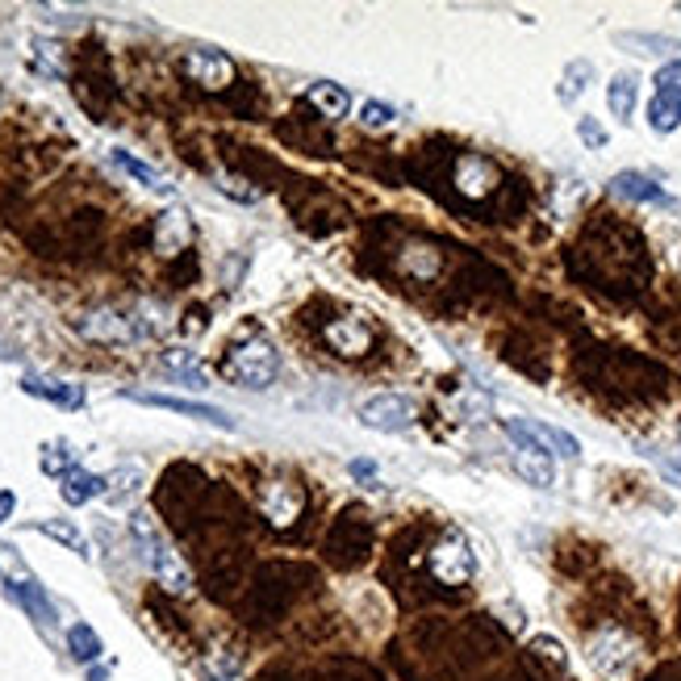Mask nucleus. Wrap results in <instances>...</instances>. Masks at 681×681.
Listing matches in <instances>:
<instances>
[{
  "mask_svg": "<svg viewBox=\"0 0 681 681\" xmlns=\"http://www.w3.org/2000/svg\"><path fill=\"white\" fill-rule=\"evenodd\" d=\"M130 536L134 543L142 548V561L146 568L155 573V582L167 589V594H188L192 589V573H188V564L180 561V552L167 543V536L155 527V518L139 510V515L130 518Z\"/></svg>",
  "mask_w": 681,
  "mask_h": 681,
  "instance_id": "obj_1",
  "label": "nucleus"
},
{
  "mask_svg": "<svg viewBox=\"0 0 681 681\" xmlns=\"http://www.w3.org/2000/svg\"><path fill=\"white\" fill-rule=\"evenodd\" d=\"M277 373H281V355H277V348L268 339L238 343L235 352L226 355V364H222V376L243 385V389H268L277 380Z\"/></svg>",
  "mask_w": 681,
  "mask_h": 681,
  "instance_id": "obj_2",
  "label": "nucleus"
},
{
  "mask_svg": "<svg viewBox=\"0 0 681 681\" xmlns=\"http://www.w3.org/2000/svg\"><path fill=\"white\" fill-rule=\"evenodd\" d=\"M426 568H431V577L439 586H469L472 573H477V552H472V543L460 531H447L444 540L431 548Z\"/></svg>",
  "mask_w": 681,
  "mask_h": 681,
  "instance_id": "obj_3",
  "label": "nucleus"
},
{
  "mask_svg": "<svg viewBox=\"0 0 681 681\" xmlns=\"http://www.w3.org/2000/svg\"><path fill=\"white\" fill-rule=\"evenodd\" d=\"M419 419L414 401L406 394H373V398L360 406V423L368 431H380V435H398V431H410Z\"/></svg>",
  "mask_w": 681,
  "mask_h": 681,
  "instance_id": "obj_4",
  "label": "nucleus"
},
{
  "mask_svg": "<svg viewBox=\"0 0 681 681\" xmlns=\"http://www.w3.org/2000/svg\"><path fill=\"white\" fill-rule=\"evenodd\" d=\"M126 398L139 401V406H155V410H172V414H185V419H197V423L222 426V431H235V419L226 410H218L210 401H192V398H172V394H146V389H126Z\"/></svg>",
  "mask_w": 681,
  "mask_h": 681,
  "instance_id": "obj_5",
  "label": "nucleus"
},
{
  "mask_svg": "<svg viewBox=\"0 0 681 681\" xmlns=\"http://www.w3.org/2000/svg\"><path fill=\"white\" fill-rule=\"evenodd\" d=\"M75 330L84 334V339H96V343H134L146 334V327H139L130 314H121V309H93V314H84V318H75Z\"/></svg>",
  "mask_w": 681,
  "mask_h": 681,
  "instance_id": "obj_6",
  "label": "nucleus"
},
{
  "mask_svg": "<svg viewBox=\"0 0 681 681\" xmlns=\"http://www.w3.org/2000/svg\"><path fill=\"white\" fill-rule=\"evenodd\" d=\"M259 510L263 518L272 523V527H293L302 510H306V490L302 485H293V481H268L263 485V494H259Z\"/></svg>",
  "mask_w": 681,
  "mask_h": 681,
  "instance_id": "obj_7",
  "label": "nucleus"
},
{
  "mask_svg": "<svg viewBox=\"0 0 681 681\" xmlns=\"http://www.w3.org/2000/svg\"><path fill=\"white\" fill-rule=\"evenodd\" d=\"M506 435H523L536 447H543L548 456H564V460H577L582 456V444L552 423H540V419H506Z\"/></svg>",
  "mask_w": 681,
  "mask_h": 681,
  "instance_id": "obj_8",
  "label": "nucleus"
},
{
  "mask_svg": "<svg viewBox=\"0 0 681 681\" xmlns=\"http://www.w3.org/2000/svg\"><path fill=\"white\" fill-rule=\"evenodd\" d=\"M589 660L598 673H623L627 665L635 660V639L619 627H602V632L589 639Z\"/></svg>",
  "mask_w": 681,
  "mask_h": 681,
  "instance_id": "obj_9",
  "label": "nucleus"
},
{
  "mask_svg": "<svg viewBox=\"0 0 681 681\" xmlns=\"http://www.w3.org/2000/svg\"><path fill=\"white\" fill-rule=\"evenodd\" d=\"M185 71L192 75V84L210 89V93H222L231 80H235V63L222 55V50H188Z\"/></svg>",
  "mask_w": 681,
  "mask_h": 681,
  "instance_id": "obj_10",
  "label": "nucleus"
},
{
  "mask_svg": "<svg viewBox=\"0 0 681 681\" xmlns=\"http://www.w3.org/2000/svg\"><path fill=\"white\" fill-rule=\"evenodd\" d=\"M515 439V469L518 477L527 481V485H536V490H548L552 481H556V465H552V456L536 447L531 439H523V435H510Z\"/></svg>",
  "mask_w": 681,
  "mask_h": 681,
  "instance_id": "obj_11",
  "label": "nucleus"
},
{
  "mask_svg": "<svg viewBox=\"0 0 681 681\" xmlns=\"http://www.w3.org/2000/svg\"><path fill=\"white\" fill-rule=\"evenodd\" d=\"M611 192L623 197V201H635V206H660V210L673 206V197L653 176H644V172H619V176H611Z\"/></svg>",
  "mask_w": 681,
  "mask_h": 681,
  "instance_id": "obj_12",
  "label": "nucleus"
},
{
  "mask_svg": "<svg viewBox=\"0 0 681 681\" xmlns=\"http://www.w3.org/2000/svg\"><path fill=\"white\" fill-rule=\"evenodd\" d=\"M22 389L30 398H43V401H50V406H59V410H80V406H84V389L71 385V380H55V376L30 373V376H22Z\"/></svg>",
  "mask_w": 681,
  "mask_h": 681,
  "instance_id": "obj_13",
  "label": "nucleus"
},
{
  "mask_svg": "<svg viewBox=\"0 0 681 681\" xmlns=\"http://www.w3.org/2000/svg\"><path fill=\"white\" fill-rule=\"evenodd\" d=\"M497 185V167L485 160V155H465L460 164H456V188L465 192V197H485V192H494Z\"/></svg>",
  "mask_w": 681,
  "mask_h": 681,
  "instance_id": "obj_14",
  "label": "nucleus"
},
{
  "mask_svg": "<svg viewBox=\"0 0 681 681\" xmlns=\"http://www.w3.org/2000/svg\"><path fill=\"white\" fill-rule=\"evenodd\" d=\"M192 238V222L185 210H164L155 218V251L160 256H180Z\"/></svg>",
  "mask_w": 681,
  "mask_h": 681,
  "instance_id": "obj_15",
  "label": "nucleus"
},
{
  "mask_svg": "<svg viewBox=\"0 0 681 681\" xmlns=\"http://www.w3.org/2000/svg\"><path fill=\"white\" fill-rule=\"evenodd\" d=\"M327 343L339 355H364L373 348V330L364 327V322H355V318H339V322L327 327Z\"/></svg>",
  "mask_w": 681,
  "mask_h": 681,
  "instance_id": "obj_16",
  "label": "nucleus"
},
{
  "mask_svg": "<svg viewBox=\"0 0 681 681\" xmlns=\"http://www.w3.org/2000/svg\"><path fill=\"white\" fill-rule=\"evenodd\" d=\"M306 101L314 109H322V118H348V109H352V96L343 84H334V80H318V84H309L306 89Z\"/></svg>",
  "mask_w": 681,
  "mask_h": 681,
  "instance_id": "obj_17",
  "label": "nucleus"
},
{
  "mask_svg": "<svg viewBox=\"0 0 681 681\" xmlns=\"http://www.w3.org/2000/svg\"><path fill=\"white\" fill-rule=\"evenodd\" d=\"M635 101H639V75L635 71H619L611 84H607V105L619 121L635 118Z\"/></svg>",
  "mask_w": 681,
  "mask_h": 681,
  "instance_id": "obj_18",
  "label": "nucleus"
},
{
  "mask_svg": "<svg viewBox=\"0 0 681 681\" xmlns=\"http://www.w3.org/2000/svg\"><path fill=\"white\" fill-rule=\"evenodd\" d=\"M59 494H63L68 506H84V502H93V497L109 494V485H105V477H96V472L71 469L68 477H63V485H59Z\"/></svg>",
  "mask_w": 681,
  "mask_h": 681,
  "instance_id": "obj_19",
  "label": "nucleus"
},
{
  "mask_svg": "<svg viewBox=\"0 0 681 681\" xmlns=\"http://www.w3.org/2000/svg\"><path fill=\"white\" fill-rule=\"evenodd\" d=\"M9 598L22 602L25 611L34 614L38 623H55V607H50V598L43 594L38 582H9Z\"/></svg>",
  "mask_w": 681,
  "mask_h": 681,
  "instance_id": "obj_20",
  "label": "nucleus"
},
{
  "mask_svg": "<svg viewBox=\"0 0 681 681\" xmlns=\"http://www.w3.org/2000/svg\"><path fill=\"white\" fill-rule=\"evenodd\" d=\"M114 164L121 167V172H126V176H134V180H139L142 188H151V192H160V197H172V185H167L164 176H160V172H155V167L151 164H142V160H134V155H130V151H114Z\"/></svg>",
  "mask_w": 681,
  "mask_h": 681,
  "instance_id": "obj_21",
  "label": "nucleus"
},
{
  "mask_svg": "<svg viewBox=\"0 0 681 681\" xmlns=\"http://www.w3.org/2000/svg\"><path fill=\"white\" fill-rule=\"evenodd\" d=\"M648 126H653L657 134H673L681 126V96L653 93V101H648Z\"/></svg>",
  "mask_w": 681,
  "mask_h": 681,
  "instance_id": "obj_22",
  "label": "nucleus"
},
{
  "mask_svg": "<svg viewBox=\"0 0 681 681\" xmlns=\"http://www.w3.org/2000/svg\"><path fill=\"white\" fill-rule=\"evenodd\" d=\"M34 531H38V536H50V540H59L63 548H71L75 556H89V540L80 536V527H75L71 518H38Z\"/></svg>",
  "mask_w": 681,
  "mask_h": 681,
  "instance_id": "obj_23",
  "label": "nucleus"
},
{
  "mask_svg": "<svg viewBox=\"0 0 681 681\" xmlns=\"http://www.w3.org/2000/svg\"><path fill=\"white\" fill-rule=\"evenodd\" d=\"M594 80V63L589 59H573L568 68H564V75H561V89H556V96H561L564 105H573L577 96L586 93V84Z\"/></svg>",
  "mask_w": 681,
  "mask_h": 681,
  "instance_id": "obj_24",
  "label": "nucleus"
},
{
  "mask_svg": "<svg viewBox=\"0 0 681 681\" xmlns=\"http://www.w3.org/2000/svg\"><path fill=\"white\" fill-rule=\"evenodd\" d=\"M401 268H406V272H410V277H435V272H439V251H435V247H419V243H414V247H406V251H401Z\"/></svg>",
  "mask_w": 681,
  "mask_h": 681,
  "instance_id": "obj_25",
  "label": "nucleus"
},
{
  "mask_svg": "<svg viewBox=\"0 0 681 681\" xmlns=\"http://www.w3.org/2000/svg\"><path fill=\"white\" fill-rule=\"evenodd\" d=\"M619 47H632L635 55H669V50H681V43L665 34H619Z\"/></svg>",
  "mask_w": 681,
  "mask_h": 681,
  "instance_id": "obj_26",
  "label": "nucleus"
},
{
  "mask_svg": "<svg viewBox=\"0 0 681 681\" xmlns=\"http://www.w3.org/2000/svg\"><path fill=\"white\" fill-rule=\"evenodd\" d=\"M68 648L75 660H96L101 657V639H96V632L89 627V623H75L68 632Z\"/></svg>",
  "mask_w": 681,
  "mask_h": 681,
  "instance_id": "obj_27",
  "label": "nucleus"
},
{
  "mask_svg": "<svg viewBox=\"0 0 681 681\" xmlns=\"http://www.w3.org/2000/svg\"><path fill=\"white\" fill-rule=\"evenodd\" d=\"M71 469H75V451H71L63 439L43 447V472H50V477H68Z\"/></svg>",
  "mask_w": 681,
  "mask_h": 681,
  "instance_id": "obj_28",
  "label": "nucleus"
},
{
  "mask_svg": "<svg viewBox=\"0 0 681 681\" xmlns=\"http://www.w3.org/2000/svg\"><path fill=\"white\" fill-rule=\"evenodd\" d=\"M394 121H398V109L385 105V101H364L360 105V126H368V130H389Z\"/></svg>",
  "mask_w": 681,
  "mask_h": 681,
  "instance_id": "obj_29",
  "label": "nucleus"
},
{
  "mask_svg": "<svg viewBox=\"0 0 681 681\" xmlns=\"http://www.w3.org/2000/svg\"><path fill=\"white\" fill-rule=\"evenodd\" d=\"M105 485H109V494H114V497L134 494V490L142 485V469H139V465H126V469H118L114 477H105Z\"/></svg>",
  "mask_w": 681,
  "mask_h": 681,
  "instance_id": "obj_30",
  "label": "nucleus"
},
{
  "mask_svg": "<svg viewBox=\"0 0 681 681\" xmlns=\"http://www.w3.org/2000/svg\"><path fill=\"white\" fill-rule=\"evenodd\" d=\"M218 188L226 192V197H235L243 206H256L259 201V188L251 180H243V176H218Z\"/></svg>",
  "mask_w": 681,
  "mask_h": 681,
  "instance_id": "obj_31",
  "label": "nucleus"
},
{
  "mask_svg": "<svg viewBox=\"0 0 681 681\" xmlns=\"http://www.w3.org/2000/svg\"><path fill=\"white\" fill-rule=\"evenodd\" d=\"M167 373L185 376V380H192L197 389H206V376H201V368L192 364V355H188V352H172V355H167Z\"/></svg>",
  "mask_w": 681,
  "mask_h": 681,
  "instance_id": "obj_32",
  "label": "nucleus"
},
{
  "mask_svg": "<svg viewBox=\"0 0 681 681\" xmlns=\"http://www.w3.org/2000/svg\"><path fill=\"white\" fill-rule=\"evenodd\" d=\"M657 93L681 96V59H673V63H665V68L657 71Z\"/></svg>",
  "mask_w": 681,
  "mask_h": 681,
  "instance_id": "obj_33",
  "label": "nucleus"
},
{
  "mask_svg": "<svg viewBox=\"0 0 681 681\" xmlns=\"http://www.w3.org/2000/svg\"><path fill=\"white\" fill-rule=\"evenodd\" d=\"M577 134H582V142H589L594 151H602V146H607V130L598 126V118H582V121H577Z\"/></svg>",
  "mask_w": 681,
  "mask_h": 681,
  "instance_id": "obj_34",
  "label": "nucleus"
},
{
  "mask_svg": "<svg viewBox=\"0 0 681 681\" xmlns=\"http://www.w3.org/2000/svg\"><path fill=\"white\" fill-rule=\"evenodd\" d=\"M531 648H536L540 657H548V660H556V665H564V648H561V644H556V639H552V635H536V639H531Z\"/></svg>",
  "mask_w": 681,
  "mask_h": 681,
  "instance_id": "obj_35",
  "label": "nucleus"
},
{
  "mask_svg": "<svg viewBox=\"0 0 681 681\" xmlns=\"http://www.w3.org/2000/svg\"><path fill=\"white\" fill-rule=\"evenodd\" d=\"M13 510H17V497H13V490H4V485H0V523H9Z\"/></svg>",
  "mask_w": 681,
  "mask_h": 681,
  "instance_id": "obj_36",
  "label": "nucleus"
},
{
  "mask_svg": "<svg viewBox=\"0 0 681 681\" xmlns=\"http://www.w3.org/2000/svg\"><path fill=\"white\" fill-rule=\"evenodd\" d=\"M352 472H355V477H373L376 465H373V460H360V465H352Z\"/></svg>",
  "mask_w": 681,
  "mask_h": 681,
  "instance_id": "obj_37",
  "label": "nucleus"
},
{
  "mask_svg": "<svg viewBox=\"0 0 681 681\" xmlns=\"http://www.w3.org/2000/svg\"><path fill=\"white\" fill-rule=\"evenodd\" d=\"M678 439H681V423H678Z\"/></svg>",
  "mask_w": 681,
  "mask_h": 681,
  "instance_id": "obj_38",
  "label": "nucleus"
}]
</instances>
